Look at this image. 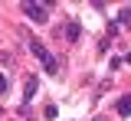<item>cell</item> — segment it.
Here are the masks:
<instances>
[{"mask_svg":"<svg viewBox=\"0 0 131 121\" xmlns=\"http://www.w3.org/2000/svg\"><path fill=\"white\" fill-rule=\"evenodd\" d=\"M79 36H82L79 23H69V26H66V39H69V43H79Z\"/></svg>","mask_w":131,"mask_h":121,"instance_id":"5","label":"cell"},{"mask_svg":"<svg viewBox=\"0 0 131 121\" xmlns=\"http://www.w3.org/2000/svg\"><path fill=\"white\" fill-rule=\"evenodd\" d=\"M26 121H30V118H26Z\"/></svg>","mask_w":131,"mask_h":121,"instance_id":"8","label":"cell"},{"mask_svg":"<svg viewBox=\"0 0 131 121\" xmlns=\"http://www.w3.org/2000/svg\"><path fill=\"white\" fill-rule=\"evenodd\" d=\"M118 115H121V118L131 115V95H121V98H118Z\"/></svg>","mask_w":131,"mask_h":121,"instance_id":"4","label":"cell"},{"mask_svg":"<svg viewBox=\"0 0 131 121\" xmlns=\"http://www.w3.org/2000/svg\"><path fill=\"white\" fill-rule=\"evenodd\" d=\"M30 49L36 52L39 59H43V66H46V72H49V75H52V72H56V56H52V52H49L46 46L39 43V39H30Z\"/></svg>","mask_w":131,"mask_h":121,"instance_id":"1","label":"cell"},{"mask_svg":"<svg viewBox=\"0 0 131 121\" xmlns=\"http://www.w3.org/2000/svg\"><path fill=\"white\" fill-rule=\"evenodd\" d=\"M36 88H39V82H36V75H30V79L23 82V98H26V102L36 98Z\"/></svg>","mask_w":131,"mask_h":121,"instance_id":"3","label":"cell"},{"mask_svg":"<svg viewBox=\"0 0 131 121\" xmlns=\"http://www.w3.org/2000/svg\"><path fill=\"white\" fill-rule=\"evenodd\" d=\"M7 92V75H0V95Z\"/></svg>","mask_w":131,"mask_h":121,"instance_id":"7","label":"cell"},{"mask_svg":"<svg viewBox=\"0 0 131 121\" xmlns=\"http://www.w3.org/2000/svg\"><path fill=\"white\" fill-rule=\"evenodd\" d=\"M23 13H26L33 23H46V20H49V7H46V3H33V0H30V3H23Z\"/></svg>","mask_w":131,"mask_h":121,"instance_id":"2","label":"cell"},{"mask_svg":"<svg viewBox=\"0 0 131 121\" xmlns=\"http://www.w3.org/2000/svg\"><path fill=\"white\" fill-rule=\"evenodd\" d=\"M118 23H121V26H128V23H131V10H128V7L118 13Z\"/></svg>","mask_w":131,"mask_h":121,"instance_id":"6","label":"cell"}]
</instances>
